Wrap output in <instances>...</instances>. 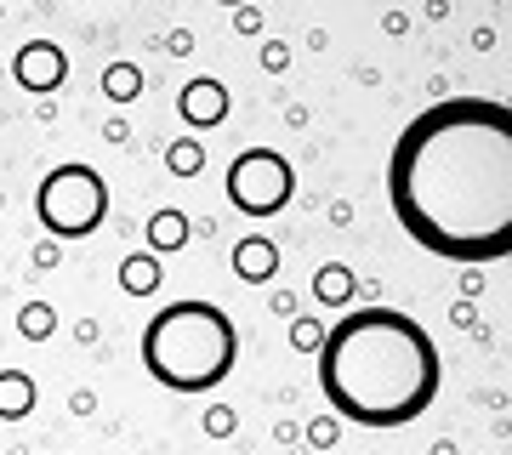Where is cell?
<instances>
[{
	"mask_svg": "<svg viewBox=\"0 0 512 455\" xmlns=\"http://www.w3.org/2000/svg\"><path fill=\"white\" fill-rule=\"evenodd\" d=\"M46 330H52V308L29 302V308H23V336H46Z\"/></svg>",
	"mask_w": 512,
	"mask_h": 455,
	"instance_id": "cell-14",
	"label": "cell"
},
{
	"mask_svg": "<svg viewBox=\"0 0 512 455\" xmlns=\"http://www.w3.org/2000/svg\"><path fill=\"white\" fill-rule=\"evenodd\" d=\"M222 114H228V91L217 80H188L183 86V120L188 126H217Z\"/></svg>",
	"mask_w": 512,
	"mask_h": 455,
	"instance_id": "cell-7",
	"label": "cell"
},
{
	"mask_svg": "<svg viewBox=\"0 0 512 455\" xmlns=\"http://www.w3.org/2000/svg\"><path fill=\"white\" fill-rule=\"evenodd\" d=\"M387 200L421 251L501 262L512 251V109L501 97H444L399 131Z\"/></svg>",
	"mask_w": 512,
	"mask_h": 455,
	"instance_id": "cell-1",
	"label": "cell"
},
{
	"mask_svg": "<svg viewBox=\"0 0 512 455\" xmlns=\"http://www.w3.org/2000/svg\"><path fill=\"white\" fill-rule=\"evenodd\" d=\"M234 273H239V279H251V285H268V279L279 273L274 239H262V234L239 239V245H234Z\"/></svg>",
	"mask_w": 512,
	"mask_h": 455,
	"instance_id": "cell-8",
	"label": "cell"
},
{
	"mask_svg": "<svg viewBox=\"0 0 512 455\" xmlns=\"http://www.w3.org/2000/svg\"><path fill=\"white\" fill-rule=\"evenodd\" d=\"M291 194H296V171L279 148H245L228 165V200L245 217H274V211L291 205Z\"/></svg>",
	"mask_w": 512,
	"mask_h": 455,
	"instance_id": "cell-5",
	"label": "cell"
},
{
	"mask_svg": "<svg viewBox=\"0 0 512 455\" xmlns=\"http://www.w3.org/2000/svg\"><path fill=\"white\" fill-rule=\"evenodd\" d=\"M120 285H126L131 296H148L154 285H160V268H154L148 256H137V262H126V268H120Z\"/></svg>",
	"mask_w": 512,
	"mask_h": 455,
	"instance_id": "cell-12",
	"label": "cell"
},
{
	"mask_svg": "<svg viewBox=\"0 0 512 455\" xmlns=\"http://www.w3.org/2000/svg\"><path fill=\"white\" fill-rule=\"evenodd\" d=\"M143 364L148 376L160 387H171V393H211V387H222L234 376L239 330L205 296L165 302L143 325Z\"/></svg>",
	"mask_w": 512,
	"mask_h": 455,
	"instance_id": "cell-3",
	"label": "cell"
},
{
	"mask_svg": "<svg viewBox=\"0 0 512 455\" xmlns=\"http://www.w3.org/2000/svg\"><path fill=\"white\" fill-rule=\"evenodd\" d=\"M103 91H109L114 103H131V97L143 91V74L131 69V63H114V69L103 74Z\"/></svg>",
	"mask_w": 512,
	"mask_h": 455,
	"instance_id": "cell-10",
	"label": "cell"
},
{
	"mask_svg": "<svg viewBox=\"0 0 512 455\" xmlns=\"http://www.w3.org/2000/svg\"><path fill=\"white\" fill-rule=\"evenodd\" d=\"M313 291H319V302H348V268H336V262H330V268L319 273V285H313Z\"/></svg>",
	"mask_w": 512,
	"mask_h": 455,
	"instance_id": "cell-13",
	"label": "cell"
},
{
	"mask_svg": "<svg viewBox=\"0 0 512 455\" xmlns=\"http://www.w3.org/2000/svg\"><path fill=\"white\" fill-rule=\"evenodd\" d=\"M148 234H154V245H160V251H177V245L188 239V222H183V211H160Z\"/></svg>",
	"mask_w": 512,
	"mask_h": 455,
	"instance_id": "cell-11",
	"label": "cell"
},
{
	"mask_svg": "<svg viewBox=\"0 0 512 455\" xmlns=\"http://www.w3.org/2000/svg\"><path fill=\"white\" fill-rule=\"evenodd\" d=\"M35 410V382L23 370H0V421H18Z\"/></svg>",
	"mask_w": 512,
	"mask_h": 455,
	"instance_id": "cell-9",
	"label": "cell"
},
{
	"mask_svg": "<svg viewBox=\"0 0 512 455\" xmlns=\"http://www.w3.org/2000/svg\"><path fill=\"white\" fill-rule=\"evenodd\" d=\"M171 165H177V171H200V148H194V143H183L177 154H171Z\"/></svg>",
	"mask_w": 512,
	"mask_h": 455,
	"instance_id": "cell-15",
	"label": "cell"
},
{
	"mask_svg": "<svg viewBox=\"0 0 512 455\" xmlns=\"http://www.w3.org/2000/svg\"><path fill=\"white\" fill-rule=\"evenodd\" d=\"M35 217L46 234L57 239H86L103 228V217H109V182L97 177L92 165H52L46 171V182L35 188Z\"/></svg>",
	"mask_w": 512,
	"mask_h": 455,
	"instance_id": "cell-4",
	"label": "cell"
},
{
	"mask_svg": "<svg viewBox=\"0 0 512 455\" xmlns=\"http://www.w3.org/2000/svg\"><path fill=\"white\" fill-rule=\"evenodd\" d=\"M12 74H18L23 91H57L63 86V74H69V57H63V46H52V40H35V46H23L18 52Z\"/></svg>",
	"mask_w": 512,
	"mask_h": 455,
	"instance_id": "cell-6",
	"label": "cell"
},
{
	"mask_svg": "<svg viewBox=\"0 0 512 455\" xmlns=\"http://www.w3.org/2000/svg\"><path fill=\"white\" fill-rule=\"evenodd\" d=\"M205 427H211V433H228V427H234V416H228V410H211V416H205Z\"/></svg>",
	"mask_w": 512,
	"mask_h": 455,
	"instance_id": "cell-16",
	"label": "cell"
},
{
	"mask_svg": "<svg viewBox=\"0 0 512 455\" xmlns=\"http://www.w3.org/2000/svg\"><path fill=\"white\" fill-rule=\"evenodd\" d=\"M291 336H296V347H319V330H313V325H296Z\"/></svg>",
	"mask_w": 512,
	"mask_h": 455,
	"instance_id": "cell-17",
	"label": "cell"
},
{
	"mask_svg": "<svg viewBox=\"0 0 512 455\" xmlns=\"http://www.w3.org/2000/svg\"><path fill=\"white\" fill-rule=\"evenodd\" d=\"M439 387V347L399 308H353L319 336V393L353 427H410Z\"/></svg>",
	"mask_w": 512,
	"mask_h": 455,
	"instance_id": "cell-2",
	"label": "cell"
}]
</instances>
